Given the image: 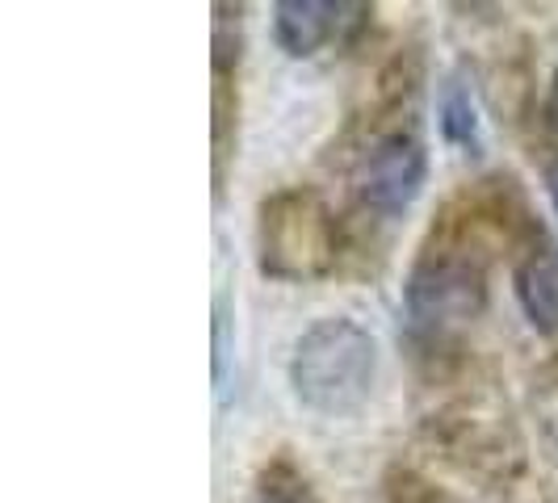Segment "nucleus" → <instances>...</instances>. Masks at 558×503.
<instances>
[{
    "label": "nucleus",
    "mask_w": 558,
    "mask_h": 503,
    "mask_svg": "<svg viewBox=\"0 0 558 503\" xmlns=\"http://www.w3.org/2000/svg\"><path fill=\"white\" fill-rule=\"evenodd\" d=\"M546 126L558 135V72L555 81H550V93H546Z\"/></svg>",
    "instance_id": "nucleus-9"
},
{
    "label": "nucleus",
    "mask_w": 558,
    "mask_h": 503,
    "mask_svg": "<svg viewBox=\"0 0 558 503\" xmlns=\"http://www.w3.org/2000/svg\"><path fill=\"white\" fill-rule=\"evenodd\" d=\"M437 122H441V135L446 143L462 147L478 156L483 147V118H478V101H475V88L462 72H449L441 81V97H437Z\"/></svg>",
    "instance_id": "nucleus-7"
},
{
    "label": "nucleus",
    "mask_w": 558,
    "mask_h": 503,
    "mask_svg": "<svg viewBox=\"0 0 558 503\" xmlns=\"http://www.w3.org/2000/svg\"><path fill=\"white\" fill-rule=\"evenodd\" d=\"M403 303L416 328H446L458 319H475L487 303V278L471 256L433 252L412 269Z\"/></svg>",
    "instance_id": "nucleus-3"
},
{
    "label": "nucleus",
    "mask_w": 558,
    "mask_h": 503,
    "mask_svg": "<svg viewBox=\"0 0 558 503\" xmlns=\"http://www.w3.org/2000/svg\"><path fill=\"white\" fill-rule=\"evenodd\" d=\"M260 503H294V500H286V495H265Z\"/></svg>",
    "instance_id": "nucleus-11"
},
{
    "label": "nucleus",
    "mask_w": 558,
    "mask_h": 503,
    "mask_svg": "<svg viewBox=\"0 0 558 503\" xmlns=\"http://www.w3.org/2000/svg\"><path fill=\"white\" fill-rule=\"evenodd\" d=\"M223 382H227V310L219 303V310H215V387L223 391Z\"/></svg>",
    "instance_id": "nucleus-8"
},
{
    "label": "nucleus",
    "mask_w": 558,
    "mask_h": 503,
    "mask_svg": "<svg viewBox=\"0 0 558 503\" xmlns=\"http://www.w3.org/2000/svg\"><path fill=\"white\" fill-rule=\"evenodd\" d=\"M424 176H428L424 143L416 135L395 131V135L374 143V151L365 156L357 185H362L365 206H374L378 214H403L424 189Z\"/></svg>",
    "instance_id": "nucleus-4"
},
{
    "label": "nucleus",
    "mask_w": 558,
    "mask_h": 503,
    "mask_svg": "<svg viewBox=\"0 0 558 503\" xmlns=\"http://www.w3.org/2000/svg\"><path fill=\"white\" fill-rule=\"evenodd\" d=\"M378 382V340L362 323L332 315L311 323L290 353V391L315 416L362 412Z\"/></svg>",
    "instance_id": "nucleus-1"
},
{
    "label": "nucleus",
    "mask_w": 558,
    "mask_h": 503,
    "mask_svg": "<svg viewBox=\"0 0 558 503\" xmlns=\"http://www.w3.org/2000/svg\"><path fill=\"white\" fill-rule=\"evenodd\" d=\"M336 17H340V4H328V0H278L274 38L290 59H307L332 38Z\"/></svg>",
    "instance_id": "nucleus-5"
},
{
    "label": "nucleus",
    "mask_w": 558,
    "mask_h": 503,
    "mask_svg": "<svg viewBox=\"0 0 558 503\" xmlns=\"http://www.w3.org/2000/svg\"><path fill=\"white\" fill-rule=\"evenodd\" d=\"M517 303L537 332H558V244L533 252L517 269Z\"/></svg>",
    "instance_id": "nucleus-6"
},
{
    "label": "nucleus",
    "mask_w": 558,
    "mask_h": 503,
    "mask_svg": "<svg viewBox=\"0 0 558 503\" xmlns=\"http://www.w3.org/2000/svg\"><path fill=\"white\" fill-rule=\"evenodd\" d=\"M332 214L311 189H286L260 210V269L274 278H315L332 260Z\"/></svg>",
    "instance_id": "nucleus-2"
},
{
    "label": "nucleus",
    "mask_w": 558,
    "mask_h": 503,
    "mask_svg": "<svg viewBox=\"0 0 558 503\" xmlns=\"http://www.w3.org/2000/svg\"><path fill=\"white\" fill-rule=\"evenodd\" d=\"M546 194H550V206H555V214H558V164L546 168Z\"/></svg>",
    "instance_id": "nucleus-10"
}]
</instances>
